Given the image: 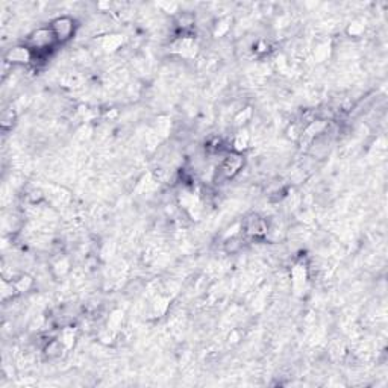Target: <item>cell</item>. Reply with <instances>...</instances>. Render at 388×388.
<instances>
[{
	"instance_id": "obj_1",
	"label": "cell",
	"mask_w": 388,
	"mask_h": 388,
	"mask_svg": "<svg viewBox=\"0 0 388 388\" xmlns=\"http://www.w3.org/2000/svg\"><path fill=\"white\" fill-rule=\"evenodd\" d=\"M24 44L34 52V55H49V52L58 44V41L55 38L50 26H44L38 27L27 35Z\"/></svg>"
},
{
	"instance_id": "obj_2",
	"label": "cell",
	"mask_w": 388,
	"mask_h": 388,
	"mask_svg": "<svg viewBox=\"0 0 388 388\" xmlns=\"http://www.w3.org/2000/svg\"><path fill=\"white\" fill-rule=\"evenodd\" d=\"M244 167V156L243 154L238 152H229L225 156V159L221 161L218 165V169L215 172V177L220 176L221 181H231L235 176H237Z\"/></svg>"
},
{
	"instance_id": "obj_3",
	"label": "cell",
	"mask_w": 388,
	"mask_h": 388,
	"mask_svg": "<svg viewBox=\"0 0 388 388\" xmlns=\"http://www.w3.org/2000/svg\"><path fill=\"white\" fill-rule=\"evenodd\" d=\"M49 26H50L55 38H57L58 44L70 41L73 38V35L76 34V21L68 16L57 17L55 20H52V23Z\"/></svg>"
},
{
	"instance_id": "obj_4",
	"label": "cell",
	"mask_w": 388,
	"mask_h": 388,
	"mask_svg": "<svg viewBox=\"0 0 388 388\" xmlns=\"http://www.w3.org/2000/svg\"><path fill=\"white\" fill-rule=\"evenodd\" d=\"M241 231L249 238H264L269 233V225L258 214H251L243 220Z\"/></svg>"
},
{
	"instance_id": "obj_5",
	"label": "cell",
	"mask_w": 388,
	"mask_h": 388,
	"mask_svg": "<svg viewBox=\"0 0 388 388\" xmlns=\"http://www.w3.org/2000/svg\"><path fill=\"white\" fill-rule=\"evenodd\" d=\"M5 62L9 65H27L34 62V52L26 44L14 46L5 53Z\"/></svg>"
},
{
	"instance_id": "obj_6",
	"label": "cell",
	"mask_w": 388,
	"mask_h": 388,
	"mask_svg": "<svg viewBox=\"0 0 388 388\" xmlns=\"http://www.w3.org/2000/svg\"><path fill=\"white\" fill-rule=\"evenodd\" d=\"M307 281H308L307 266L299 262V264H296L293 269H291V284H293V288H294L296 293H299L302 288H305Z\"/></svg>"
},
{
	"instance_id": "obj_7",
	"label": "cell",
	"mask_w": 388,
	"mask_h": 388,
	"mask_svg": "<svg viewBox=\"0 0 388 388\" xmlns=\"http://www.w3.org/2000/svg\"><path fill=\"white\" fill-rule=\"evenodd\" d=\"M67 350L65 346L62 344V341L59 338H53V340H49L46 344H44V353L47 358L50 359H55V358H59L62 355V352Z\"/></svg>"
},
{
	"instance_id": "obj_8",
	"label": "cell",
	"mask_w": 388,
	"mask_h": 388,
	"mask_svg": "<svg viewBox=\"0 0 388 388\" xmlns=\"http://www.w3.org/2000/svg\"><path fill=\"white\" fill-rule=\"evenodd\" d=\"M123 35H106L102 39V49L105 52H117L121 46H123Z\"/></svg>"
},
{
	"instance_id": "obj_9",
	"label": "cell",
	"mask_w": 388,
	"mask_h": 388,
	"mask_svg": "<svg viewBox=\"0 0 388 388\" xmlns=\"http://www.w3.org/2000/svg\"><path fill=\"white\" fill-rule=\"evenodd\" d=\"M249 144H251V135H249L247 131H240L233 138V152L243 154V152L249 147Z\"/></svg>"
},
{
	"instance_id": "obj_10",
	"label": "cell",
	"mask_w": 388,
	"mask_h": 388,
	"mask_svg": "<svg viewBox=\"0 0 388 388\" xmlns=\"http://www.w3.org/2000/svg\"><path fill=\"white\" fill-rule=\"evenodd\" d=\"M243 247V238L240 235H233V237H229L226 238V241L223 243V249L225 252L229 253V255H233V253H238Z\"/></svg>"
},
{
	"instance_id": "obj_11",
	"label": "cell",
	"mask_w": 388,
	"mask_h": 388,
	"mask_svg": "<svg viewBox=\"0 0 388 388\" xmlns=\"http://www.w3.org/2000/svg\"><path fill=\"white\" fill-rule=\"evenodd\" d=\"M70 270V262L67 258H59L58 261H55L52 264V273L55 278H62Z\"/></svg>"
},
{
	"instance_id": "obj_12",
	"label": "cell",
	"mask_w": 388,
	"mask_h": 388,
	"mask_svg": "<svg viewBox=\"0 0 388 388\" xmlns=\"http://www.w3.org/2000/svg\"><path fill=\"white\" fill-rule=\"evenodd\" d=\"M59 340L62 341V344L65 346V349H70V348H73V344H75V341H76V329L75 328H72V326H67V328H64L62 329V332H61V337H59Z\"/></svg>"
},
{
	"instance_id": "obj_13",
	"label": "cell",
	"mask_w": 388,
	"mask_h": 388,
	"mask_svg": "<svg viewBox=\"0 0 388 388\" xmlns=\"http://www.w3.org/2000/svg\"><path fill=\"white\" fill-rule=\"evenodd\" d=\"M14 285H16L19 293H26V291L31 290V287L34 285V279L31 278V276L23 274V276H20V278H17L16 281H14Z\"/></svg>"
},
{
	"instance_id": "obj_14",
	"label": "cell",
	"mask_w": 388,
	"mask_h": 388,
	"mask_svg": "<svg viewBox=\"0 0 388 388\" xmlns=\"http://www.w3.org/2000/svg\"><path fill=\"white\" fill-rule=\"evenodd\" d=\"M121 322H123V312L121 311H114L113 314L109 315L108 329L113 330V332H117L121 328Z\"/></svg>"
},
{
	"instance_id": "obj_15",
	"label": "cell",
	"mask_w": 388,
	"mask_h": 388,
	"mask_svg": "<svg viewBox=\"0 0 388 388\" xmlns=\"http://www.w3.org/2000/svg\"><path fill=\"white\" fill-rule=\"evenodd\" d=\"M16 118H17V114L14 109H5L3 114H2V128L3 129H9L14 126V123H16Z\"/></svg>"
},
{
	"instance_id": "obj_16",
	"label": "cell",
	"mask_w": 388,
	"mask_h": 388,
	"mask_svg": "<svg viewBox=\"0 0 388 388\" xmlns=\"http://www.w3.org/2000/svg\"><path fill=\"white\" fill-rule=\"evenodd\" d=\"M229 29H231V20L229 19H221L214 26V35L215 37H223Z\"/></svg>"
},
{
	"instance_id": "obj_17",
	"label": "cell",
	"mask_w": 388,
	"mask_h": 388,
	"mask_svg": "<svg viewBox=\"0 0 388 388\" xmlns=\"http://www.w3.org/2000/svg\"><path fill=\"white\" fill-rule=\"evenodd\" d=\"M251 118H252V111H251V108H246V109L240 111L238 116L235 117V124L241 126V124H246Z\"/></svg>"
},
{
	"instance_id": "obj_18",
	"label": "cell",
	"mask_w": 388,
	"mask_h": 388,
	"mask_svg": "<svg viewBox=\"0 0 388 388\" xmlns=\"http://www.w3.org/2000/svg\"><path fill=\"white\" fill-rule=\"evenodd\" d=\"M363 32H364V24L361 21H353L348 27V34L350 37H359Z\"/></svg>"
}]
</instances>
